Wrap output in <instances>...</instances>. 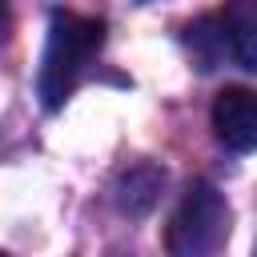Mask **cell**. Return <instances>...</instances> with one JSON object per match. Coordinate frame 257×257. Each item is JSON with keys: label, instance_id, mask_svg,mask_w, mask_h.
<instances>
[{"label": "cell", "instance_id": "1", "mask_svg": "<svg viewBox=\"0 0 257 257\" xmlns=\"http://www.w3.org/2000/svg\"><path fill=\"white\" fill-rule=\"evenodd\" d=\"M104 44V24L96 16H80V12H52V28H48V44H44V60H40V100L44 108H60L72 88L80 84L84 68L92 64V56Z\"/></svg>", "mask_w": 257, "mask_h": 257}, {"label": "cell", "instance_id": "2", "mask_svg": "<svg viewBox=\"0 0 257 257\" xmlns=\"http://www.w3.org/2000/svg\"><path fill=\"white\" fill-rule=\"evenodd\" d=\"M225 241H229V201L209 181L189 185L169 221V257H221Z\"/></svg>", "mask_w": 257, "mask_h": 257}, {"label": "cell", "instance_id": "3", "mask_svg": "<svg viewBox=\"0 0 257 257\" xmlns=\"http://www.w3.org/2000/svg\"><path fill=\"white\" fill-rule=\"evenodd\" d=\"M213 133L225 149L249 153L257 145V96L241 84H229L213 100Z\"/></svg>", "mask_w": 257, "mask_h": 257}, {"label": "cell", "instance_id": "4", "mask_svg": "<svg viewBox=\"0 0 257 257\" xmlns=\"http://www.w3.org/2000/svg\"><path fill=\"white\" fill-rule=\"evenodd\" d=\"M161 189H165V169L153 165V161H141V165H133V169L120 177V185H116V205H120L124 213L141 217V213H149V209L157 205Z\"/></svg>", "mask_w": 257, "mask_h": 257}, {"label": "cell", "instance_id": "5", "mask_svg": "<svg viewBox=\"0 0 257 257\" xmlns=\"http://www.w3.org/2000/svg\"><path fill=\"white\" fill-rule=\"evenodd\" d=\"M4 24H8V8H0V36H4Z\"/></svg>", "mask_w": 257, "mask_h": 257}, {"label": "cell", "instance_id": "6", "mask_svg": "<svg viewBox=\"0 0 257 257\" xmlns=\"http://www.w3.org/2000/svg\"><path fill=\"white\" fill-rule=\"evenodd\" d=\"M0 257H8V253H0Z\"/></svg>", "mask_w": 257, "mask_h": 257}]
</instances>
